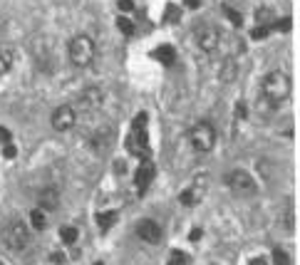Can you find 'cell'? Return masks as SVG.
I'll return each mask as SVG.
<instances>
[{"instance_id": "cell-11", "label": "cell", "mask_w": 300, "mask_h": 265, "mask_svg": "<svg viewBox=\"0 0 300 265\" xmlns=\"http://www.w3.org/2000/svg\"><path fill=\"white\" fill-rule=\"evenodd\" d=\"M89 144H92V149H94L97 154L109 151V146L114 144V129H112V127H99V129L92 134Z\"/></svg>"}, {"instance_id": "cell-12", "label": "cell", "mask_w": 300, "mask_h": 265, "mask_svg": "<svg viewBox=\"0 0 300 265\" xmlns=\"http://www.w3.org/2000/svg\"><path fill=\"white\" fill-rule=\"evenodd\" d=\"M102 102H104V92L99 87H87L80 94V107L87 109V112H97L102 107Z\"/></svg>"}, {"instance_id": "cell-14", "label": "cell", "mask_w": 300, "mask_h": 265, "mask_svg": "<svg viewBox=\"0 0 300 265\" xmlns=\"http://www.w3.org/2000/svg\"><path fill=\"white\" fill-rule=\"evenodd\" d=\"M253 18H256V28H273L275 25V10L268 5H260Z\"/></svg>"}, {"instance_id": "cell-24", "label": "cell", "mask_w": 300, "mask_h": 265, "mask_svg": "<svg viewBox=\"0 0 300 265\" xmlns=\"http://www.w3.org/2000/svg\"><path fill=\"white\" fill-rule=\"evenodd\" d=\"M223 13H226V18H228V20H231L236 28H241V25H243V18H241V13H238V10H233L231 5H223Z\"/></svg>"}, {"instance_id": "cell-22", "label": "cell", "mask_w": 300, "mask_h": 265, "mask_svg": "<svg viewBox=\"0 0 300 265\" xmlns=\"http://www.w3.org/2000/svg\"><path fill=\"white\" fill-rule=\"evenodd\" d=\"M109 216H102V213H97V223H99V228L102 230H109V225L114 223V221H119V213H114V211H107Z\"/></svg>"}, {"instance_id": "cell-4", "label": "cell", "mask_w": 300, "mask_h": 265, "mask_svg": "<svg viewBox=\"0 0 300 265\" xmlns=\"http://www.w3.org/2000/svg\"><path fill=\"white\" fill-rule=\"evenodd\" d=\"M226 186L231 188L233 196H241V198H251L258 193V181L246 169H231L226 174Z\"/></svg>"}, {"instance_id": "cell-17", "label": "cell", "mask_w": 300, "mask_h": 265, "mask_svg": "<svg viewBox=\"0 0 300 265\" xmlns=\"http://www.w3.org/2000/svg\"><path fill=\"white\" fill-rule=\"evenodd\" d=\"M28 221H30V230H38V233H40V230L47 228V213H45L43 208H38V206L30 211Z\"/></svg>"}, {"instance_id": "cell-25", "label": "cell", "mask_w": 300, "mask_h": 265, "mask_svg": "<svg viewBox=\"0 0 300 265\" xmlns=\"http://www.w3.org/2000/svg\"><path fill=\"white\" fill-rule=\"evenodd\" d=\"M201 233H204L201 228H191V233H189V240H191V243H199V240H201Z\"/></svg>"}, {"instance_id": "cell-2", "label": "cell", "mask_w": 300, "mask_h": 265, "mask_svg": "<svg viewBox=\"0 0 300 265\" xmlns=\"http://www.w3.org/2000/svg\"><path fill=\"white\" fill-rule=\"evenodd\" d=\"M94 57H97V47H94V40L89 35L70 38V43H67V60H70L72 67L85 70V67H89L94 62Z\"/></svg>"}, {"instance_id": "cell-6", "label": "cell", "mask_w": 300, "mask_h": 265, "mask_svg": "<svg viewBox=\"0 0 300 265\" xmlns=\"http://www.w3.org/2000/svg\"><path fill=\"white\" fill-rule=\"evenodd\" d=\"M223 45V33L214 25H204L196 30V47L206 55H216Z\"/></svg>"}, {"instance_id": "cell-23", "label": "cell", "mask_w": 300, "mask_h": 265, "mask_svg": "<svg viewBox=\"0 0 300 265\" xmlns=\"http://www.w3.org/2000/svg\"><path fill=\"white\" fill-rule=\"evenodd\" d=\"M167 265H189V255L184 250H171V255L167 258Z\"/></svg>"}, {"instance_id": "cell-21", "label": "cell", "mask_w": 300, "mask_h": 265, "mask_svg": "<svg viewBox=\"0 0 300 265\" xmlns=\"http://www.w3.org/2000/svg\"><path fill=\"white\" fill-rule=\"evenodd\" d=\"M117 28H119L122 35H127V38L134 35V25H131V20H129L127 15H117Z\"/></svg>"}, {"instance_id": "cell-9", "label": "cell", "mask_w": 300, "mask_h": 265, "mask_svg": "<svg viewBox=\"0 0 300 265\" xmlns=\"http://www.w3.org/2000/svg\"><path fill=\"white\" fill-rule=\"evenodd\" d=\"M206 183H209V178L206 176H199V178H194L191 181V186H186L184 191H181V196H179V203L181 206H196L201 198H204V191H206Z\"/></svg>"}, {"instance_id": "cell-5", "label": "cell", "mask_w": 300, "mask_h": 265, "mask_svg": "<svg viewBox=\"0 0 300 265\" xmlns=\"http://www.w3.org/2000/svg\"><path fill=\"white\" fill-rule=\"evenodd\" d=\"M30 238H33V230L25 221H13L5 230H3V243L5 248H10L13 253H23L28 245H30Z\"/></svg>"}, {"instance_id": "cell-26", "label": "cell", "mask_w": 300, "mask_h": 265, "mask_svg": "<svg viewBox=\"0 0 300 265\" xmlns=\"http://www.w3.org/2000/svg\"><path fill=\"white\" fill-rule=\"evenodd\" d=\"M50 260H52V263H57V265H62V263H65V255H62V253H52V255H50Z\"/></svg>"}, {"instance_id": "cell-20", "label": "cell", "mask_w": 300, "mask_h": 265, "mask_svg": "<svg viewBox=\"0 0 300 265\" xmlns=\"http://www.w3.org/2000/svg\"><path fill=\"white\" fill-rule=\"evenodd\" d=\"M270 263H273V265H293V258H290V253H288L285 248L275 245V248L270 250Z\"/></svg>"}, {"instance_id": "cell-3", "label": "cell", "mask_w": 300, "mask_h": 265, "mask_svg": "<svg viewBox=\"0 0 300 265\" xmlns=\"http://www.w3.org/2000/svg\"><path fill=\"white\" fill-rule=\"evenodd\" d=\"M189 144L196 154H211L218 144V132L211 122H199L189 129Z\"/></svg>"}, {"instance_id": "cell-8", "label": "cell", "mask_w": 300, "mask_h": 265, "mask_svg": "<svg viewBox=\"0 0 300 265\" xmlns=\"http://www.w3.org/2000/svg\"><path fill=\"white\" fill-rule=\"evenodd\" d=\"M134 233H136V238H139L141 243H146V245H159L162 238H164V228H162V223H157L154 218H141V221H136V223H134Z\"/></svg>"}, {"instance_id": "cell-18", "label": "cell", "mask_w": 300, "mask_h": 265, "mask_svg": "<svg viewBox=\"0 0 300 265\" xmlns=\"http://www.w3.org/2000/svg\"><path fill=\"white\" fill-rule=\"evenodd\" d=\"M152 178H154V166H152V161H144V164H141V169H139V176H136L139 188L144 191L149 183H152Z\"/></svg>"}, {"instance_id": "cell-13", "label": "cell", "mask_w": 300, "mask_h": 265, "mask_svg": "<svg viewBox=\"0 0 300 265\" xmlns=\"http://www.w3.org/2000/svg\"><path fill=\"white\" fill-rule=\"evenodd\" d=\"M33 50H35V62H38V67L47 70V62L52 60V50H50L47 40H45V38L35 40V43H33Z\"/></svg>"}, {"instance_id": "cell-28", "label": "cell", "mask_w": 300, "mask_h": 265, "mask_svg": "<svg viewBox=\"0 0 300 265\" xmlns=\"http://www.w3.org/2000/svg\"><path fill=\"white\" fill-rule=\"evenodd\" d=\"M119 5H122L124 10H131V3H129V0H119Z\"/></svg>"}, {"instance_id": "cell-27", "label": "cell", "mask_w": 300, "mask_h": 265, "mask_svg": "<svg viewBox=\"0 0 300 265\" xmlns=\"http://www.w3.org/2000/svg\"><path fill=\"white\" fill-rule=\"evenodd\" d=\"M248 265H268V260H265V258H260V255H258V258H253V260H251V263H248Z\"/></svg>"}, {"instance_id": "cell-19", "label": "cell", "mask_w": 300, "mask_h": 265, "mask_svg": "<svg viewBox=\"0 0 300 265\" xmlns=\"http://www.w3.org/2000/svg\"><path fill=\"white\" fill-rule=\"evenodd\" d=\"M60 240H62V245H77V240H80V228H75V225H62V228H60Z\"/></svg>"}, {"instance_id": "cell-16", "label": "cell", "mask_w": 300, "mask_h": 265, "mask_svg": "<svg viewBox=\"0 0 300 265\" xmlns=\"http://www.w3.org/2000/svg\"><path fill=\"white\" fill-rule=\"evenodd\" d=\"M236 77H238V60H236V55H228L221 67V82H233Z\"/></svg>"}, {"instance_id": "cell-10", "label": "cell", "mask_w": 300, "mask_h": 265, "mask_svg": "<svg viewBox=\"0 0 300 265\" xmlns=\"http://www.w3.org/2000/svg\"><path fill=\"white\" fill-rule=\"evenodd\" d=\"M38 208H43L45 213L57 211L60 208V188L57 186H43L38 191Z\"/></svg>"}, {"instance_id": "cell-7", "label": "cell", "mask_w": 300, "mask_h": 265, "mask_svg": "<svg viewBox=\"0 0 300 265\" xmlns=\"http://www.w3.org/2000/svg\"><path fill=\"white\" fill-rule=\"evenodd\" d=\"M75 124H77V109H75L72 104H60V107L52 109V114H50V127H52L57 134L72 132Z\"/></svg>"}, {"instance_id": "cell-1", "label": "cell", "mask_w": 300, "mask_h": 265, "mask_svg": "<svg viewBox=\"0 0 300 265\" xmlns=\"http://www.w3.org/2000/svg\"><path fill=\"white\" fill-rule=\"evenodd\" d=\"M290 92H293V82L285 70H270L263 75L260 97H263V102H268L270 109H278L280 104H285L290 99Z\"/></svg>"}, {"instance_id": "cell-15", "label": "cell", "mask_w": 300, "mask_h": 265, "mask_svg": "<svg viewBox=\"0 0 300 265\" xmlns=\"http://www.w3.org/2000/svg\"><path fill=\"white\" fill-rule=\"evenodd\" d=\"M15 65V50L8 45H0V77L8 75Z\"/></svg>"}, {"instance_id": "cell-29", "label": "cell", "mask_w": 300, "mask_h": 265, "mask_svg": "<svg viewBox=\"0 0 300 265\" xmlns=\"http://www.w3.org/2000/svg\"><path fill=\"white\" fill-rule=\"evenodd\" d=\"M94 265H104V263H102V260H99V263H94Z\"/></svg>"}]
</instances>
